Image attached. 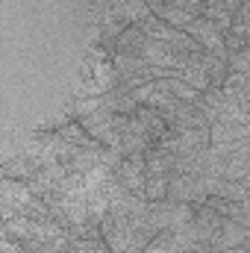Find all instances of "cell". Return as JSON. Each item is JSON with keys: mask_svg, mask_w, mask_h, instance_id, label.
Returning <instances> with one entry per match:
<instances>
[{"mask_svg": "<svg viewBox=\"0 0 250 253\" xmlns=\"http://www.w3.org/2000/svg\"><path fill=\"white\" fill-rule=\"evenodd\" d=\"M186 33L206 50V53H212V56H221V59H227V47H224V30L221 27H215L209 18H194L191 24L186 27Z\"/></svg>", "mask_w": 250, "mask_h": 253, "instance_id": "cell-2", "label": "cell"}, {"mask_svg": "<svg viewBox=\"0 0 250 253\" xmlns=\"http://www.w3.org/2000/svg\"><path fill=\"white\" fill-rule=\"evenodd\" d=\"M97 6L103 9V15L124 21L126 27L141 24L144 18H150V15H153V12H150V6H147L144 0H97Z\"/></svg>", "mask_w": 250, "mask_h": 253, "instance_id": "cell-3", "label": "cell"}, {"mask_svg": "<svg viewBox=\"0 0 250 253\" xmlns=\"http://www.w3.org/2000/svg\"><path fill=\"white\" fill-rule=\"evenodd\" d=\"M153 15H156V18H162L165 24L177 27V30H186L188 24L194 21V15H188V12H183V9H177V6H171V3H162L159 9H153Z\"/></svg>", "mask_w": 250, "mask_h": 253, "instance_id": "cell-6", "label": "cell"}, {"mask_svg": "<svg viewBox=\"0 0 250 253\" xmlns=\"http://www.w3.org/2000/svg\"><path fill=\"white\" fill-rule=\"evenodd\" d=\"M203 18H209V21H212L215 27H221L224 33H227V30L233 27V21H236V15H233V12H227L221 3H209V6L203 9Z\"/></svg>", "mask_w": 250, "mask_h": 253, "instance_id": "cell-7", "label": "cell"}, {"mask_svg": "<svg viewBox=\"0 0 250 253\" xmlns=\"http://www.w3.org/2000/svg\"><path fill=\"white\" fill-rule=\"evenodd\" d=\"M224 88L233 91V94H250V74L242 71H230L227 80H224Z\"/></svg>", "mask_w": 250, "mask_h": 253, "instance_id": "cell-8", "label": "cell"}, {"mask_svg": "<svg viewBox=\"0 0 250 253\" xmlns=\"http://www.w3.org/2000/svg\"><path fill=\"white\" fill-rule=\"evenodd\" d=\"M144 253H183V245H180V239H177V230H162L147 248Z\"/></svg>", "mask_w": 250, "mask_h": 253, "instance_id": "cell-5", "label": "cell"}, {"mask_svg": "<svg viewBox=\"0 0 250 253\" xmlns=\"http://www.w3.org/2000/svg\"><path fill=\"white\" fill-rule=\"evenodd\" d=\"M165 3H171V6H177V9H183L188 15H194V18H200L203 15V9H206V3L203 0H165Z\"/></svg>", "mask_w": 250, "mask_h": 253, "instance_id": "cell-9", "label": "cell"}, {"mask_svg": "<svg viewBox=\"0 0 250 253\" xmlns=\"http://www.w3.org/2000/svg\"><path fill=\"white\" fill-rule=\"evenodd\" d=\"M112 174H115V180L126 191L144 197V186H147V159H144V153H129V156H124L112 168Z\"/></svg>", "mask_w": 250, "mask_h": 253, "instance_id": "cell-1", "label": "cell"}, {"mask_svg": "<svg viewBox=\"0 0 250 253\" xmlns=\"http://www.w3.org/2000/svg\"><path fill=\"white\" fill-rule=\"evenodd\" d=\"M159 83H162V85H165L174 97H180V100H186V103H197V100H200V94H203V91H197L194 85H188V83L180 77V74H177V71H174L171 77L159 80Z\"/></svg>", "mask_w": 250, "mask_h": 253, "instance_id": "cell-4", "label": "cell"}, {"mask_svg": "<svg viewBox=\"0 0 250 253\" xmlns=\"http://www.w3.org/2000/svg\"><path fill=\"white\" fill-rule=\"evenodd\" d=\"M236 27H242L245 33L250 36V0H245L242 6H239V12H236V21H233Z\"/></svg>", "mask_w": 250, "mask_h": 253, "instance_id": "cell-10", "label": "cell"}]
</instances>
